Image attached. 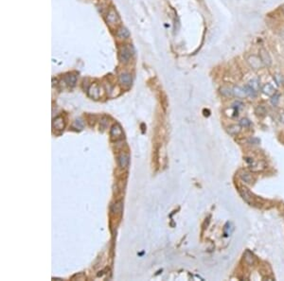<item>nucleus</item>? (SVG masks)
<instances>
[{
    "label": "nucleus",
    "instance_id": "1",
    "mask_svg": "<svg viewBox=\"0 0 284 281\" xmlns=\"http://www.w3.org/2000/svg\"><path fill=\"white\" fill-rule=\"evenodd\" d=\"M247 62H248L250 67H252L253 69H255V70L262 68L264 65L262 61V59H261V57H258L256 55H251L247 59Z\"/></svg>",
    "mask_w": 284,
    "mask_h": 281
},
{
    "label": "nucleus",
    "instance_id": "2",
    "mask_svg": "<svg viewBox=\"0 0 284 281\" xmlns=\"http://www.w3.org/2000/svg\"><path fill=\"white\" fill-rule=\"evenodd\" d=\"M132 56V52H131V48L129 46H125L122 48L120 49L119 51V59L122 63H128L130 58Z\"/></svg>",
    "mask_w": 284,
    "mask_h": 281
},
{
    "label": "nucleus",
    "instance_id": "3",
    "mask_svg": "<svg viewBox=\"0 0 284 281\" xmlns=\"http://www.w3.org/2000/svg\"><path fill=\"white\" fill-rule=\"evenodd\" d=\"M106 20H107V23L110 24V25H115L116 23H118L119 21V16L118 15L117 12L114 10V9H111L108 13H107V16H106Z\"/></svg>",
    "mask_w": 284,
    "mask_h": 281
},
{
    "label": "nucleus",
    "instance_id": "4",
    "mask_svg": "<svg viewBox=\"0 0 284 281\" xmlns=\"http://www.w3.org/2000/svg\"><path fill=\"white\" fill-rule=\"evenodd\" d=\"M259 57H261V59H262V61L264 65H266V67H269V65H271L272 59H271L269 53L267 52L265 49H261V50H259Z\"/></svg>",
    "mask_w": 284,
    "mask_h": 281
},
{
    "label": "nucleus",
    "instance_id": "5",
    "mask_svg": "<svg viewBox=\"0 0 284 281\" xmlns=\"http://www.w3.org/2000/svg\"><path fill=\"white\" fill-rule=\"evenodd\" d=\"M241 196H242V198H243V200H245L246 203H248V204H252L254 203V198H253L252 194H251V193L248 191L247 188L241 187Z\"/></svg>",
    "mask_w": 284,
    "mask_h": 281
},
{
    "label": "nucleus",
    "instance_id": "6",
    "mask_svg": "<svg viewBox=\"0 0 284 281\" xmlns=\"http://www.w3.org/2000/svg\"><path fill=\"white\" fill-rule=\"evenodd\" d=\"M119 80H120V82L123 85L130 86L132 84V77L128 73H122V74H121V75L119 76Z\"/></svg>",
    "mask_w": 284,
    "mask_h": 281
},
{
    "label": "nucleus",
    "instance_id": "7",
    "mask_svg": "<svg viewBox=\"0 0 284 281\" xmlns=\"http://www.w3.org/2000/svg\"><path fill=\"white\" fill-rule=\"evenodd\" d=\"M262 93L263 94H265V95H267V96H273L275 93V88L273 87V85L272 84H265L263 87H262Z\"/></svg>",
    "mask_w": 284,
    "mask_h": 281
},
{
    "label": "nucleus",
    "instance_id": "8",
    "mask_svg": "<svg viewBox=\"0 0 284 281\" xmlns=\"http://www.w3.org/2000/svg\"><path fill=\"white\" fill-rule=\"evenodd\" d=\"M240 176H241V179L243 182H245V183H247V184H251V183L253 182V177H252V175H251L250 173L247 172V171H242V172H241Z\"/></svg>",
    "mask_w": 284,
    "mask_h": 281
},
{
    "label": "nucleus",
    "instance_id": "9",
    "mask_svg": "<svg viewBox=\"0 0 284 281\" xmlns=\"http://www.w3.org/2000/svg\"><path fill=\"white\" fill-rule=\"evenodd\" d=\"M233 95L237 98H245L246 96V93L243 88H241L239 86H235L233 88Z\"/></svg>",
    "mask_w": 284,
    "mask_h": 281
},
{
    "label": "nucleus",
    "instance_id": "10",
    "mask_svg": "<svg viewBox=\"0 0 284 281\" xmlns=\"http://www.w3.org/2000/svg\"><path fill=\"white\" fill-rule=\"evenodd\" d=\"M241 131V125H237V124H234V125H231L228 127L227 129V132H228V134L231 135H235L240 133Z\"/></svg>",
    "mask_w": 284,
    "mask_h": 281
},
{
    "label": "nucleus",
    "instance_id": "11",
    "mask_svg": "<svg viewBox=\"0 0 284 281\" xmlns=\"http://www.w3.org/2000/svg\"><path fill=\"white\" fill-rule=\"evenodd\" d=\"M118 36L119 38L125 39V38H128V37L130 36V32H129V30H128L126 28L121 27V28H119L118 30Z\"/></svg>",
    "mask_w": 284,
    "mask_h": 281
},
{
    "label": "nucleus",
    "instance_id": "12",
    "mask_svg": "<svg viewBox=\"0 0 284 281\" xmlns=\"http://www.w3.org/2000/svg\"><path fill=\"white\" fill-rule=\"evenodd\" d=\"M116 135V139H118V138H120L121 137V135H122V131H121V129L118 126V125H115L113 128H112V131H111V135H112V137Z\"/></svg>",
    "mask_w": 284,
    "mask_h": 281
},
{
    "label": "nucleus",
    "instance_id": "13",
    "mask_svg": "<svg viewBox=\"0 0 284 281\" xmlns=\"http://www.w3.org/2000/svg\"><path fill=\"white\" fill-rule=\"evenodd\" d=\"M245 93H246V96H249V97H252V98H255L256 96H257V92L258 91H256L254 88H252L251 87L249 84H247V85H245Z\"/></svg>",
    "mask_w": 284,
    "mask_h": 281
},
{
    "label": "nucleus",
    "instance_id": "14",
    "mask_svg": "<svg viewBox=\"0 0 284 281\" xmlns=\"http://www.w3.org/2000/svg\"><path fill=\"white\" fill-rule=\"evenodd\" d=\"M89 95L93 98H99L100 97V91H99V87L97 84H94L91 86L90 90H89Z\"/></svg>",
    "mask_w": 284,
    "mask_h": 281
},
{
    "label": "nucleus",
    "instance_id": "15",
    "mask_svg": "<svg viewBox=\"0 0 284 281\" xmlns=\"http://www.w3.org/2000/svg\"><path fill=\"white\" fill-rule=\"evenodd\" d=\"M118 164H119L120 167L125 168L127 165L129 164V157L127 155H125V154L120 155L118 157Z\"/></svg>",
    "mask_w": 284,
    "mask_h": 281
},
{
    "label": "nucleus",
    "instance_id": "16",
    "mask_svg": "<svg viewBox=\"0 0 284 281\" xmlns=\"http://www.w3.org/2000/svg\"><path fill=\"white\" fill-rule=\"evenodd\" d=\"M255 113L257 115H259V117H262V115H265V114L267 113V109L264 105H258L255 109Z\"/></svg>",
    "mask_w": 284,
    "mask_h": 281
},
{
    "label": "nucleus",
    "instance_id": "17",
    "mask_svg": "<svg viewBox=\"0 0 284 281\" xmlns=\"http://www.w3.org/2000/svg\"><path fill=\"white\" fill-rule=\"evenodd\" d=\"M245 261L249 264V265H252L255 262V258L254 255H252V253H250L249 251H246L245 254Z\"/></svg>",
    "mask_w": 284,
    "mask_h": 281
},
{
    "label": "nucleus",
    "instance_id": "18",
    "mask_svg": "<svg viewBox=\"0 0 284 281\" xmlns=\"http://www.w3.org/2000/svg\"><path fill=\"white\" fill-rule=\"evenodd\" d=\"M220 92L223 96H225V97H230L233 95V89L227 87V86H224L220 89Z\"/></svg>",
    "mask_w": 284,
    "mask_h": 281
},
{
    "label": "nucleus",
    "instance_id": "19",
    "mask_svg": "<svg viewBox=\"0 0 284 281\" xmlns=\"http://www.w3.org/2000/svg\"><path fill=\"white\" fill-rule=\"evenodd\" d=\"M279 98H280V96H279V94H278V93H275V94L272 96L271 102H272V104H273L274 106H277V105L279 104Z\"/></svg>",
    "mask_w": 284,
    "mask_h": 281
},
{
    "label": "nucleus",
    "instance_id": "20",
    "mask_svg": "<svg viewBox=\"0 0 284 281\" xmlns=\"http://www.w3.org/2000/svg\"><path fill=\"white\" fill-rule=\"evenodd\" d=\"M66 81H67V82L69 84V85H71V86H74L75 85V84H76V76H74V75H70V76H68L67 79H66Z\"/></svg>",
    "mask_w": 284,
    "mask_h": 281
},
{
    "label": "nucleus",
    "instance_id": "21",
    "mask_svg": "<svg viewBox=\"0 0 284 281\" xmlns=\"http://www.w3.org/2000/svg\"><path fill=\"white\" fill-rule=\"evenodd\" d=\"M252 88H254L256 91H258V87H259V84H258V80H252V81H249V84H248Z\"/></svg>",
    "mask_w": 284,
    "mask_h": 281
},
{
    "label": "nucleus",
    "instance_id": "22",
    "mask_svg": "<svg viewBox=\"0 0 284 281\" xmlns=\"http://www.w3.org/2000/svg\"><path fill=\"white\" fill-rule=\"evenodd\" d=\"M240 125H241V127L247 128V127H249V126L251 125V122H250V120L247 119V118H242V119H241V121H240Z\"/></svg>",
    "mask_w": 284,
    "mask_h": 281
},
{
    "label": "nucleus",
    "instance_id": "23",
    "mask_svg": "<svg viewBox=\"0 0 284 281\" xmlns=\"http://www.w3.org/2000/svg\"><path fill=\"white\" fill-rule=\"evenodd\" d=\"M248 142H249V144H252V145H258V144H259L261 141H259V139L257 137H251L248 139Z\"/></svg>",
    "mask_w": 284,
    "mask_h": 281
},
{
    "label": "nucleus",
    "instance_id": "24",
    "mask_svg": "<svg viewBox=\"0 0 284 281\" xmlns=\"http://www.w3.org/2000/svg\"><path fill=\"white\" fill-rule=\"evenodd\" d=\"M275 80L277 81L278 84H281V81H282V78H281L279 75H275Z\"/></svg>",
    "mask_w": 284,
    "mask_h": 281
},
{
    "label": "nucleus",
    "instance_id": "25",
    "mask_svg": "<svg viewBox=\"0 0 284 281\" xmlns=\"http://www.w3.org/2000/svg\"><path fill=\"white\" fill-rule=\"evenodd\" d=\"M280 121L282 122V123H284V112L281 114V115H280Z\"/></svg>",
    "mask_w": 284,
    "mask_h": 281
},
{
    "label": "nucleus",
    "instance_id": "26",
    "mask_svg": "<svg viewBox=\"0 0 284 281\" xmlns=\"http://www.w3.org/2000/svg\"><path fill=\"white\" fill-rule=\"evenodd\" d=\"M281 11H282V12H283V13H284V5L281 7Z\"/></svg>",
    "mask_w": 284,
    "mask_h": 281
}]
</instances>
